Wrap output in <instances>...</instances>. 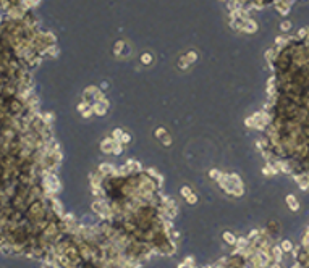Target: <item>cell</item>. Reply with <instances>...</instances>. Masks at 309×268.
Masks as SVG:
<instances>
[{
  "label": "cell",
  "mask_w": 309,
  "mask_h": 268,
  "mask_svg": "<svg viewBox=\"0 0 309 268\" xmlns=\"http://www.w3.org/2000/svg\"><path fill=\"white\" fill-rule=\"evenodd\" d=\"M113 145H115V140L112 139V137H107V139H104L100 142V149L104 150L105 153H110L112 150H113Z\"/></svg>",
  "instance_id": "obj_1"
},
{
  "label": "cell",
  "mask_w": 309,
  "mask_h": 268,
  "mask_svg": "<svg viewBox=\"0 0 309 268\" xmlns=\"http://www.w3.org/2000/svg\"><path fill=\"white\" fill-rule=\"evenodd\" d=\"M285 200H287V204H288V207H290V210L298 211V208H299V202H298V199H296V197H294L293 194H288Z\"/></svg>",
  "instance_id": "obj_2"
},
{
  "label": "cell",
  "mask_w": 309,
  "mask_h": 268,
  "mask_svg": "<svg viewBox=\"0 0 309 268\" xmlns=\"http://www.w3.org/2000/svg\"><path fill=\"white\" fill-rule=\"evenodd\" d=\"M91 208L94 210L96 213H99V215H102L104 211H107V207H105V204H104L102 200H96V202H92Z\"/></svg>",
  "instance_id": "obj_3"
},
{
  "label": "cell",
  "mask_w": 309,
  "mask_h": 268,
  "mask_svg": "<svg viewBox=\"0 0 309 268\" xmlns=\"http://www.w3.org/2000/svg\"><path fill=\"white\" fill-rule=\"evenodd\" d=\"M236 239H238V237L235 236V234H232L230 231H225V233H223V241H225L227 244H230V246H235V244H236Z\"/></svg>",
  "instance_id": "obj_4"
},
{
  "label": "cell",
  "mask_w": 309,
  "mask_h": 268,
  "mask_svg": "<svg viewBox=\"0 0 309 268\" xmlns=\"http://www.w3.org/2000/svg\"><path fill=\"white\" fill-rule=\"evenodd\" d=\"M270 253H272V257H274V260H275V262H277V263H278L280 260H282V255H283V250H282V247H280V246H277V247H274V249H272V252H270Z\"/></svg>",
  "instance_id": "obj_5"
},
{
  "label": "cell",
  "mask_w": 309,
  "mask_h": 268,
  "mask_svg": "<svg viewBox=\"0 0 309 268\" xmlns=\"http://www.w3.org/2000/svg\"><path fill=\"white\" fill-rule=\"evenodd\" d=\"M125 166H126V168H130V173H131V171H138V170H141V165H139L136 160H128Z\"/></svg>",
  "instance_id": "obj_6"
},
{
  "label": "cell",
  "mask_w": 309,
  "mask_h": 268,
  "mask_svg": "<svg viewBox=\"0 0 309 268\" xmlns=\"http://www.w3.org/2000/svg\"><path fill=\"white\" fill-rule=\"evenodd\" d=\"M99 171L100 173H105V175H109V173H115V168L109 165V163H104V165H100L99 166Z\"/></svg>",
  "instance_id": "obj_7"
},
{
  "label": "cell",
  "mask_w": 309,
  "mask_h": 268,
  "mask_svg": "<svg viewBox=\"0 0 309 268\" xmlns=\"http://www.w3.org/2000/svg\"><path fill=\"white\" fill-rule=\"evenodd\" d=\"M280 247H282V250L283 252H291L293 250V244L288 241V239H285V241H282V244H280Z\"/></svg>",
  "instance_id": "obj_8"
},
{
  "label": "cell",
  "mask_w": 309,
  "mask_h": 268,
  "mask_svg": "<svg viewBox=\"0 0 309 268\" xmlns=\"http://www.w3.org/2000/svg\"><path fill=\"white\" fill-rule=\"evenodd\" d=\"M275 165H277L278 171H283V173H290V171H291V170H290V166H288L285 162H277Z\"/></svg>",
  "instance_id": "obj_9"
},
{
  "label": "cell",
  "mask_w": 309,
  "mask_h": 268,
  "mask_svg": "<svg viewBox=\"0 0 309 268\" xmlns=\"http://www.w3.org/2000/svg\"><path fill=\"white\" fill-rule=\"evenodd\" d=\"M236 246H238V250H243V247L248 246V237H238L236 239Z\"/></svg>",
  "instance_id": "obj_10"
},
{
  "label": "cell",
  "mask_w": 309,
  "mask_h": 268,
  "mask_svg": "<svg viewBox=\"0 0 309 268\" xmlns=\"http://www.w3.org/2000/svg\"><path fill=\"white\" fill-rule=\"evenodd\" d=\"M121 134H123V131H121L120 128H117L113 129V133H112V139L117 140V142H120V139H121Z\"/></svg>",
  "instance_id": "obj_11"
},
{
  "label": "cell",
  "mask_w": 309,
  "mask_h": 268,
  "mask_svg": "<svg viewBox=\"0 0 309 268\" xmlns=\"http://www.w3.org/2000/svg\"><path fill=\"white\" fill-rule=\"evenodd\" d=\"M121 142H115V145H113V150H112V153H115V155H120L121 152H123V147H121Z\"/></svg>",
  "instance_id": "obj_12"
},
{
  "label": "cell",
  "mask_w": 309,
  "mask_h": 268,
  "mask_svg": "<svg viewBox=\"0 0 309 268\" xmlns=\"http://www.w3.org/2000/svg\"><path fill=\"white\" fill-rule=\"evenodd\" d=\"M42 121H44L45 124H50L54 121V115L52 113H45L44 116H42Z\"/></svg>",
  "instance_id": "obj_13"
},
{
  "label": "cell",
  "mask_w": 309,
  "mask_h": 268,
  "mask_svg": "<svg viewBox=\"0 0 309 268\" xmlns=\"http://www.w3.org/2000/svg\"><path fill=\"white\" fill-rule=\"evenodd\" d=\"M191 194H193V192H191V187H188V186H183V187H181V195H183L185 199H186V197H189Z\"/></svg>",
  "instance_id": "obj_14"
},
{
  "label": "cell",
  "mask_w": 309,
  "mask_h": 268,
  "mask_svg": "<svg viewBox=\"0 0 309 268\" xmlns=\"http://www.w3.org/2000/svg\"><path fill=\"white\" fill-rule=\"evenodd\" d=\"M130 140H131V136H130L128 133H123V134H121V139H120L121 144H128Z\"/></svg>",
  "instance_id": "obj_15"
},
{
  "label": "cell",
  "mask_w": 309,
  "mask_h": 268,
  "mask_svg": "<svg viewBox=\"0 0 309 268\" xmlns=\"http://www.w3.org/2000/svg\"><path fill=\"white\" fill-rule=\"evenodd\" d=\"M87 108H89V105H87L86 102H83V103H79V105H78V111H79V113H84Z\"/></svg>",
  "instance_id": "obj_16"
},
{
  "label": "cell",
  "mask_w": 309,
  "mask_h": 268,
  "mask_svg": "<svg viewBox=\"0 0 309 268\" xmlns=\"http://www.w3.org/2000/svg\"><path fill=\"white\" fill-rule=\"evenodd\" d=\"M246 126H249V128H256V121H254V116H251V118H248L246 121Z\"/></svg>",
  "instance_id": "obj_17"
},
{
  "label": "cell",
  "mask_w": 309,
  "mask_h": 268,
  "mask_svg": "<svg viewBox=\"0 0 309 268\" xmlns=\"http://www.w3.org/2000/svg\"><path fill=\"white\" fill-rule=\"evenodd\" d=\"M186 202H188V204H191V205H193V204H196V202H198V197H196L194 194H191L189 197H186Z\"/></svg>",
  "instance_id": "obj_18"
},
{
  "label": "cell",
  "mask_w": 309,
  "mask_h": 268,
  "mask_svg": "<svg viewBox=\"0 0 309 268\" xmlns=\"http://www.w3.org/2000/svg\"><path fill=\"white\" fill-rule=\"evenodd\" d=\"M165 134H167V131L163 129V128H159V129L156 131V136H157V137H160V139H162V137H163V136H165Z\"/></svg>",
  "instance_id": "obj_19"
},
{
  "label": "cell",
  "mask_w": 309,
  "mask_h": 268,
  "mask_svg": "<svg viewBox=\"0 0 309 268\" xmlns=\"http://www.w3.org/2000/svg\"><path fill=\"white\" fill-rule=\"evenodd\" d=\"M162 142H163V145H168V144L172 142L170 136H168V134H165V136H163V137H162Z\"/></svg>",
  "instance_id": "obj_20"
},
{
  "label": "cell",
  "mask_w": 309,
  "mask_h": 268,
  "mask_svg": "<svg viewBox=\"0 0 309 268\" xmlns=\"http://www.w3.org/2000/svg\"><path fill=\"white\" fill-rule=\"evenodd\" d=\"M209 175H210V178H215V179H219L220 173H219L217 170H210V173H209Z\"/></svg>",
  "instance_id": "obj_21"
},
{
  "label": "cell",
  "mask_w": 309,
  "mask_h": 268,
  "mask_svg": "<svg viewBox=\"0 0 309 268\" xmlns=\"http://www.w3.org/2000/svg\"><path fill=\"white\" fill-rule=\"evenodd\" d=\"M280 27H282V29H283V31H288V29H290V27H291V24H290V23H288V21H285V23H282V24H280Z\"/></svg>",
  "instance_id": "obj_22"
},
{
  "label": "cell",
  "mask_w": 309,
  "mask_h": 268,
  "mask_svg": "<svg viewBox=\"0 0 309 268\" xmlns=\"http://www.w3.org/2000/svg\"><path fill=\"white\" fill-rule=\"evenodd\" d=\"M178 268H193V265H191V263H188V262H185V263H180Z\"/></svg>",
  "instance_id": "obj_23"
},
{
  "label": "cell",
  "mask_w": 309,
  "mask_h": 268,
  "mask_svg": "<svg viewBox=\"0 0 309 268\" xmlns=\"http://www.w3.org/2000/svg\"><path fill=\"white\" fill-rule=\"evenodd\" d=\"M143 60H144V63H149V62H151V55H149V53L143 55Z\"/></svg>",
  "instance_id": "obj_24"
},
{
  "label": "cell",
  "mask_w": 309,
  "mask_h": 268,
  "mask_svg": "<svg viewBox=\"0 0 309 268\" xmlns=\"http://www.w3.org/2000/svg\"><path fill=\"white\" fill-rule=\"evenodd\" d=\"M270 268H282V266H280V263L275 262V263H272V266H270Z\"/></svg>",
  "instance_id": "obj_25"
},
{
  "label": "cell",
  "mask_w": 309,
  "mask_h": 268,
  "mask_svg": "<svg viewBox=\"0 0 309 268\" xmlns=\"http://www.w3.org/2000/svg\"><path fill=\"white\" fill-rule=\"evenodd\" d=\"M42 268H54V266L49 265V263H42Z\"/></svg>",
  "instance_id": "obj_26"
},
{
  "label": "cell",
  "mask_w": 309,
  "mask_h": 268,
  "mask_svg": "<svg viewBox=\"0 0 309 268\" xmlns=\"http://www.w3.org/2000/svg\"><path fill=\"white\" fill-rule=\"evenodd\" d=\"M29 3H32V5H36V3H39V0H28Z\"/></svg>",
  "instance_id": "obj_27"
},
{
  "label": "cell",
  "mask_w": 309,
  "mask_h": 268,
  "mask_svg": "<svg viewBox=\"0 0 309 268\" xmlns=\"http://www.w3.org/2000/svg\"><path fill=\"white\" fill-rule=\"evenodd\" d=\"M291 268H299V265H298V263H294V265H293Z\"/></svg>",
  "instance_id": "obj_28"
}]
</instances>
